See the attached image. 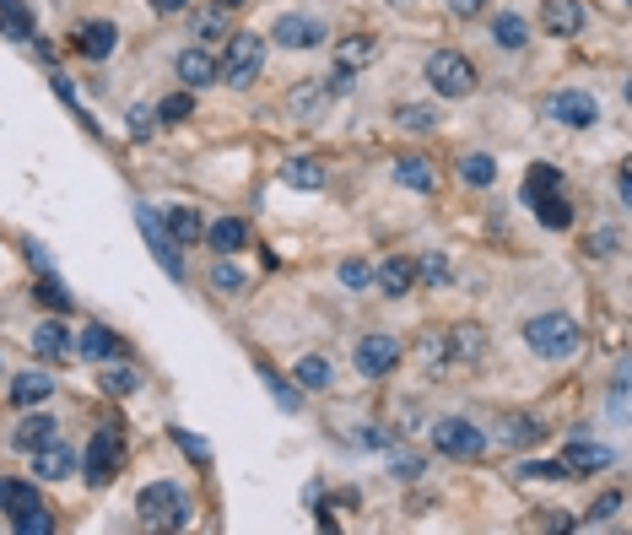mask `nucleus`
Returning <instances> with one entry per match:
<instances>
[{"label": "nucleus", "instance_id": "nucleus-1", "mask_svg": "<svg viewBox=\"0 0 632 535\" xmlns=\"http://www.w3.org/2000/svg\"><path fill=\"white\" fill-rule=\"evenodd\" d=\"M524 346H530L541 363H568V357L584 352V330H578L573 314H535L524 325Z\"/></svg>", "mask_w": 632, "mask_h": 535}, {"label": "nucleus", "instance_id": "nucleus-2", "mask_svg": "<svg viewBox=\"0 0 632 535\" xmlns=\"http://www.w3.org/2000/svg\"><path fill=\"white\" fill-rule=\"evenodd\" d=\"M136 514L146 530H184L190 525V498H184L179 481H152V487H141Z\"/></svg>", "mask_w": 632, "mask_h": 535}, {"label": "nucleus", "instance_id": "nucleus-3", "mask_svg": "<svg viewBox=\"0 0 632 535\" xmlns=\"http://www.w3.org/2000/svg\"><path fill=\"white\" fill-rule=\"evenodd\" d=\"M265 71V38L260 33H227V55L217 60V76L227 87H249Z\"/></svg>", "mask_w": 632, "mask_h": 535}, {"label": "nucleus", "instance_id": "nucleus-4", "mask_svg": "<svg viewBox=\"0 0 632 535\" xmlns=\"http://www.w3.org/2000/svg\"><path fill=\"white\" fill-rule=\"evenodd\" d=\"M427 82H433L438 98H465V92H476V65H470L460 49H438V55L427 60Z\"/></svg>", "mask_w": 632, "mask_h": 535}, {"label": "nucleus", "instance_id": "nucleus-5", "mask_svg": "<svg viewBox=\"0 0 632 535\" xmlns=\"http://www.w3.org/2000/svg\"><path fill=\"white\" fill-rule=\"evenodd\" d=\"M433 444H438V454H449V460H476V454L487 449V433L465 417H443L433 427Z\"/></svg>", "mask_w": 632, "mask_h": 535}, {"label": "nucleus", "instance_id": "nucleus-6", "mask_svg": "<svg viewBox=\"0 0 632 535\" xmlns=\"http://www.w3.org/2000/svg\"><path fill=\"white\" fill-rule=\"evenodd\" d=\"M546 119H557V125H568V130H589V125H600V103L578 87H562L546 98Z\"/></svg>", "mask_w": 632, "mask_h": 535}, {"label": "nucleus", "instance_id": "nucleus-7", "mask_svg": "<svg viewBox=\"0 0 632 535\" xmlns=\"http://www.w3.org/2000/svg\"><path fill=\"white\" fill-rule=\"evenodd\" d=\"M82 471H87L92 487H109L114 471H119V427H98V433H92V444L82 454Z\"/></svg>", "mask_w": 632, "mask_h": 535}, {"label": "nucleus", "instance_id": "nucleus-8", "mask_svg": "<svg viewBox=\"0 0 632 535\" xmlns=\"http://www.w3.org/2000/svg\"><path fill=\"white\" fill-rule=\"evenodd\" d=\"M136 222H141L146 244H152V254H157V265H163L173 282H179V276H184V260H179V244H173L163 227H157V211H152V206H136Z\"/></svg>", "mask_w": 632, "mask_h": 535}, {"label": "nucleus", "instance_id": "nucleus-9", "mask_svg": "<svg viewBox=\"0 0 632 535\" xmlns=\"http://www.w3.org/2000/svg\"><path fill=\"white\" fill-rule=\"evenodd\" d=\"M400 363V341L395 336H368V341H357V373L362 379H384L389 368Z\"/></svg>", "mask_w": 632, "mask_h": 535}, {"label": "nucleus", "instance_id": "nucleus-10", "mask_svg": "<svg viewBox=\"0 0 632 535\" xmlns=\"http://www.w3.org/2000/svg\"><path fill=\"white\" fill-rule=\"evenodd\" d=\"M443 346H449L454 373H460V368H476L481 357H487V330H481V325H454L449 336H443Z\"/></svg>", "mask_w": 632, "mask_h": 535}, {"label": "nucleus", "instance_id": "nucleus-11", "mask_svg": "<svg viewBox=\"0 0 632 535\" xmlns=\"http://www.w3.org/2000/svg\"><path fill=\"white\" fill-rule=\"evenodd\" d=\"M271 38H276V44H287V49H319V44H325V22H314V17H298V11H287V17H276Z\"/></svg>", "mask_w": 632, "mask_h": 535}, {"label": "nucleus", "instance_id": "nucleus-12", "mask_svg": "<svg viewBox=\"0 0 632 535\" xmlns=\"http://www.w3.org/2000/svg\"><path fill=\"white\" fill-rule=\"evenodd\" d=\"M287 109H292L298 125H319L325 109H330V87L325 82H298V87H292V98H287Z\"/></svg>", "mask_w": 632, "mask_h": 535}, {"label": "nucleus", "instance_id": "nucleus-13", "mask_svg": "<svg viewBox=\"0 0 632 535\" xmlns=\"http://www.w3.org/2000/svg\"><path fill=\"white\" fill-rule=\"evenodd\" d=\"M541 22L551 38H578L584 33V6L578 0H541Z\"/></svg>", "mask_w": 632, "mask_h": 535}, {"label": "nucleus", "instance_id": "nucleus-14", "mask_svg": "<svg viewBox=\"0 0 632 535\" xmlns=\"http://www.w3.org/2000/svg\"><path fill=\"white\" fill-rule=\"evenodd\" d=\"M71 471H76V449L55 444V438L33 449V476H38V481H65Z\"/></svg>", "mask_w": 632, "mask_h": 535}, {"label": "nucleus", "instance_id": "nucleus-15", "mask_svg": "<svg viewBox=\"0 0 632 535\" xmlns=\"http://www.w3.org/2000/svg\"><path fill=\"white\" fill-rule=\"evenodd\" d=\"M76 357H92V363H114L119 357V336L109 325H82L76 330V346H71Z\"/></svg>", "mask_w": 632, "mask_h": 535}, {"label": "nucleus", "instance_id": "nucleus-16", "mask_svg": "<svg viewBox=\"0 0 632 535\" xmlns=\"http://www.w3.org/2000/svg\"><path fill=\"white\" fill-rule=\"evenodd\" d=\"M179 82H184V92L211 87L217 82V55H211V49H184L179 55Z\"/></svg>", "mask_w": 632, "mask_h": 535}, {"label": "nucleus", "instance_id": "nucleus-17", "mask_svg": "<svg viewBox=\"0 0 632 535\" xmlns=\"http://www.w3.org/2000/svg\"><path fill=\"white\" fill-rule=\"evenodd\" d=\"M373 282H379V292L384 298H406L411 292V282H416V265L406 260V254H389V260L373 271Z\"/></svg>", "mask_w": 632, "mask_h": 535}, {"label": "nucleus", "instance_id": "nucleus-18", "mask_svg": "<svg viewBox=\"0 0 632 535\" xmlns=\"http://www.w3.org/2000/svg\"><path fill=\"white\" fill-rule=\"evenodd\" d=\"M600 465H611V449H605V444H589V438H573V444L562 449V471H568V476L600 471Z\"/></svg>", "mask_w": 632, "mask_h": 535}, {"label": "nucleus", "instance_id": "nucleus-19", "mask_svg": "<svg viewBox=\"0 0 632 535\" xmlns=\"http://www.w3.org/2000/svg\"><path fill=\"white\" fill-rule=\"evenodd\" d=\"M33 352L44 357V363H65L71 357V336H65V325L60 319H44V325H33Z\"/></svg>", "mask_w": 632, "mask_h": 535}, {"label": "nucleus", "instance_id": "nucleus-20", "mask_svg": "<svg viewBox=\"0 0 632 535\" xmlns=\"http://www.w3.org/2000/svg\"><path fill=\"white\" fill-rule=\"evenodd\" d=\"M114 44H119L114 22H87V28H76V49H82L87 60H109Z\"/></svg>", "mask_w": 632, "mask_h": 535}, {"label": "nucleus", "instance_id": "nucleus-21", "mask_svg": "<svg viewBox=\"0 0 632 535\" xmlns=\"http://www.w3.org/2000/svg\"><path fill=\"white\" fill-rule=\"evenodd\" d=\"M530 206H535V217H541V227H551V233H562V227H573V206H568V195H562V190H546V195H535Z\"/></svg>", "mask_w": 632, "mask_h": 535}, {"label": "nucleus", "instance_id": "nucleus-22", "mask_svg": "<svg viewBox=\"0 0 632 535\" xmlns=\"http://www.w3.org/2000/svg\"><path fill=\"white\" fill-rule=\"evenodd\" d=\"M0 28H6V38H17V44H33V11L28 0H0Z\"/></svg>", "mask_w": 632, "mask_h": 535}, {"label": "nucleus", "instance_id": "nucleus-23", "mask_svg": "<svg viewBox=\"0 0 632 535\" xmlns=\"http://www.w3.org/2000/svg\"><path fill=\"white\" fill-rule=\"evenodd\" d=\"M206 244L217 249V254H238V249L249 244V227L238 222V217H222V222H211V227H206Z\"/></svg>", "mask_w": 632, "mask_h": 535}, {"label": "nucleus", "instance_id": "nucleus-24", "mask_svg": "<svg viewBox=\"0 0 632 535\" xmlns=\"http://www.w3.org/2000/svg\"><path fill=\"white\" fill-rule=\"evenodd\" d=\"M168 238L173 244H200V238H206V217L190 206H173L168 211Z\"/></svg>", "mask_w": 632, "mask_h": 535}, {"label": "nucleus", "instance_id": "nucleus-25", "mask_svg": "<svg viewBox=\"0 0 632 535\" xmlns=\"http://www.w3.org/2000/svg\"><path fill=\"white\" fill-rule=\"evenodd\" d=\"M492 44L497 49H524L530 44V22H524L519 11H503V17L492 22Z\"/></svg>", "mask_w": 632, "mask_h": 535}, {"label": "nucleus", "instance_id": "nucleus-26", "mask_svg": "<svg viewBox=\"0 0 632 535\" xmlns=\"http://www.w3.org/2000/svg\"><path fill=\"white\" fill-rule=\"evenodd\" d=\"M373 55H379V38L357 33V38H346V44L335 49V71H357V65H368Z\"/></svg>", "mask_w": 632, "mask_h": 535}, {"label": "nucleus", "instance_id": "nucleus-27", "mask_svg": "<svg viewBox=\"0 0 632 535\" xmlns=\"http://www.w3.org/2000/svg\"><path fill=\"white\" fill-rule=\"evenodd\" d=\"M541 438H546L541 417H508L503 422V449H530V444H541Z\"/></svg>", "mask_w": 632, "mask_h": 535}, {"label": "nucleus", "instance_id": "nucleus-28", "mask_svg": "<svg viewBox=\"0 0 632 535\" xmlns=\"http://www.w3.org/2000/svg\"><path fill=\"white\" fill-rule=\"evenodd\" d=\"M395 179L406 184V190H422V195H433V190H438V173L427 168L422 157H400V163H395Z\"/></svg>", "mask_w": 632, "mask_h": 535}, {"label": "nucleus", "instance_id": "nucleus-29", "mask_svg": "<svg viewBox=\"0 0 632 535\" xmlns=\"http://www.w3.org/2000/svg\"><path fill=\"white\" fill-rule=\"evenodd\" d=\"M281 179H287L292 190H325V168H319L314 157H292V163L281 168Z\"/></svg>", "mask_w": 632, "mask_h": 535}, {"label": "nucleus", "instance_id": "nucleus-30", "mask_svg": "<svg viewBox=\"0 0 632 535\" xmlns=\"http://www.w3.org/2000/svg\"><path fill=\"white\" fill-rule=\"evenodd\" d=\"M38 492L33 481H17V476H0V514H22V508H33Z\"/></svg>", "mask_w": 632, "mask_h": 535}, {"label": "nucleus", "instance_id": "nucleus-31", "mask_svg": "<svg viewBox=\"0 0 632 535\" xmlns=\"http://www.w3.org/2000/svg\"><path fill=\"white\" fill-rule=\"evenodd\" d=\"M55 427H60L55 417H44V411H38V417H28V422H22V427H17V438H11V444H17V449H28V454H33L38 444H49V438H55Z\"/></svg>", "mask_w": 632, "mask_h": 535}, {"label": "nucleus", "instance_id": "nucleus-32", "mask_svg": "<svg viewBox=\"0 0 632 535\" xmlns=\"http://www.w3.org/2000/svg\"><path fill=\"white\" fill-rule=\"evenodd\" d=\"M395 125L411 130V136H427V130H438V109H427V103H400Z\"/></svg>", "mask_w": 632, "mask_h": 535}, {"label": "nucleus", "instance_id": "nucleus-33", "mask_svg": "<svg viewBox=\"0 0 632 535\" xmlns=\"http://www.w3.org/2000/svg\"><path fill=\"white\" fill-rule=\"evenodd\" d=\"M49 395H55L49 373H22V379L11 384V400H17V406H38V400H49Z\"/></svg>", "mask_w": 632, "mask_h": 535}, {"label": "nucleus", "instance_id": "nucleus-34", "mask_svg": "<svg viewBox=\"0 0 632 535\" xmlns=\"http://www.w3.org/2000/svg\"><path fill=\"white\" fill-rule=\"evenodd\" d=\"M98 390L103 395H136L141 390V373L136 368H103L98 373Z\"/></svg>", "mask_w": 632, "mask_h": 535}, {"label": "nucleus", "instance_id": "nucleus-35", "mask_svg": "<svg viewBox=\"0 0 632 535\" xmlns=\"http://www.w3.org/2000/svg\"><path fill=\"white\" fill-rule=\"evenodd\" d=\"M422 368L433 373V379H449L454 363H449V346H443V336H427L422 341Z\"/></svg>", "mask_w": 632, "mask_h": 535}, {"label": "nucleus", "instance_id": "nucleus-36", "mask_svg": "<svg viewBox=\"0 0 632 535\" xmlns=\"http://www.w3.org/2000/svg\"><path fill=\"white\" fill-rule=\"evenodd\" d=\"M292 379H298L303 390H330V379H335V373H330V363H325V357H303Z\"/></svg>", "mask_w": 632, "mask_h": 535}, {"label": "nucleus", "instance_id": "nucleus-37", "mask_svg": "<svg viewBox=\"0 0 632 535\" xmlns=\"http://www.w3.org/2000/svg\"><path fill=\"white\" fill-rule=\"evenodd\" d=\"M460 179H465V184H481V190H487V184L497 179V163H492L487 152H470L465 163H460Z\"/></svg>", "mask_w": 632, "mask_h": 535}, {"label": "nucleus", "instance_id": "nucleus-38", "mask_svg": "<svg viewBox=\"0 0 632 535\" xmlns=\"http://www.w3.org/2000/svg\"><path fill=\"white\" fill-rule=\"evenodd\" d=\"M616 249H622V233H616V227H595V233L584 238V254H589V260H611Z\"/></svg>", "mask_w": 632, "mask_h": 535}, {"label": "nucleus", "instance_id": "nucleus-39", "mask_svg": "<svg viewBox=\"0 0 632 535\" xmlns=\"http://www.w3.org/2000/svg\"><path fill=\"white\" fill-rule=\"evenodd\" d=\"M11 525H17L22 535H49L55 530V519L44 514V503H33V508H22V514H11Z\"/></svg>", "mask_w": 632, "mask_h": 535}, {"label": "nucleus", "instance_id": "nucleus-40", "mask_svg": "<svg viewBox=\"0 0 632 535\" xmlns=\"http://www.w3.org/2000/svg\"><path fill=\"white\" fill-rule=\"evenodd\" d=\"M546 190H562V173L546 168V163H535L530 179H524V200H535V195H546Z\"/></svg>", "mask_w": 632, "mask_h": 535}, {"label": "nucleus", "instance_id": "nucleus-41", "mask_svg": "<svg viewBox=\"0 0 632 535\" xmlns=\"http://www.w3.org/2000/svg\"><path fill=\"white\" fill-rule=\"evenodd\" d=\"M190 114H195V98H190V92H173V98H163V103L152 109V119H190Z\"/></svg>", "mask_w": 632, "mask_h": 535}, {"label": "nucleus", "instance_id": "nucleus-42", "mask_svg": "<svg viewBox=\"0 0 632 535\" xmlns=\"http://www.w3.org/2000/svg\"><path fill=\"white\" fill-rule=\"evenodd\" d=\"M222 33H227V11L222 6H206L195 17V38H222Z\"/></svg>", "mask_w": 632, "mask_h": 535}, {"label": "nucleus", "instance_id": "nucleus-43", "mask_svg": "<svg viewBox=\"0 0 632 535\" xmlns=\"http://www.w3.org/2000/svg\"><path fill=\"white\" fill-rule=\"evenodd\" d=\"M416 276H422L427 287H443V282H449V260H443V254H422V265H416Z\"/></svg>", "mask_w": 632, "mask_h": 535}, {"label": "nucleus", "instance_id": "nucleus-44", "mask_svg": "<svg viewBox=\"0 0 632 535\" xmlns=\"http://www.w3.org/2000/svg\"><path fill=\"white\" fill-rule=\"evenodd\" d=\"M519 476L524 481H562L568 471H562V460H530V465H519Z\"/></svg>", "mask_w": 632, "mask_h": 535}, {"label": "nucleus", "instance_id": "nucleus-45", "mask_svg": "<svg viewBox=\"0 0 632 535\" xmlns=\"http://www.w3.org/2000/svg\"><path fill=\"white\" fill-rule=\"evenodd\" d=\"M38 298H44L49 309H71V298H65V287L55 282V276H44V282H38Z\"/></svg>", "mask_w": 632, "mask_h": 535}, {"label": "nucleus", "instance_id": "nucleus-46", "mask_svg": "<svg viewBox=\"0 0 632 535\" xmlns=\"http://www.w3.org/2000/svg\"><path fill=\"white\" fill-rule=\"evenodd\" d=\"M341 282H346V287H368V282H373V271H368L362 260H346V265H341Z\"/></svg>", "mask_w": 632, "mask_h": 535}, {"label": "nucleus", "instance_id": "nucleus-47", "mask_svg": "<svg viewBox=\"0 0 632 535\" xmlns=\"http://www.w3.org/2000/svg\"><path fill=\"white\" fill-rule=\"evenodd\" d=\"M211 287L238 292V287H244V271H233V265H217V271H211Z\"/></svg>", "mask_w": 632, "mask_h": 535}, {"label": "nucleus", "instance_id": "nucleus-48", "mask_svg": "<svg viewBox=\"0 0 632 535\" xmlns=\"http://www.w3.org/2000/svg\"><path fill=\"white\" fill-rule=\"evenodd\" d=\"M173 438H179V449H184V454H190V460H200V465H206V460H211V449H206V444H200V438H190V433H179V427H173Z\"/></svg>", "mask_w": 632, "mask_h": 535}, {"label": "nucleus", "instance_id": "nucleus-49", "mask_svg": "<svg viewBox=\"0 0 632 535\" xmlns=\"http://www.w3.org/2000/svg\"><path fill=\"white\" fill-rule=\"evenodd\" d=\"M130 136H136V141L152 136V109H130Z\"/></svg>", "mask_w": 632, "mask_h": 535}, {"label": "nucleus", "instance_id": "nucleus-50", "mask_svg": "<svg viewBox=\"0 0 632 535\" xmlns=\"http://www.w3.org/2000/svg\"><path fill=\"white\" fill-rule=\"evenodd\" d=\"M265 384H271V395H276V400H281V406H287V411H298V390H287V384H281L276 373H265Z\"/></svg>", "mask_w": 632, "mask_h": 535}, {"label": "nucleus", "instance_id": "nucleus-51", "mask_svg": "<svg viewBox=\"0 0 632 535\" xmlns=\"http://www.w3.org/2000/svg\"><path fill=\"white\" fill-rule=\"evenodd\" d=\"M589 514H595V519H611V514H622V492H605V498H600L595 508H589Z\"/></svg>", "mask_w": 632, "mask_h": 535}, {"label": "nucleus", "instance_id": "nucleus-52", "mask_svg": "<svg viewBox=\"0 0 632 535\" xmlns=\"http://www.w3.org/2000/svg\"><path fill=\"white\" fill-rule=\"evenodd\" d=\"M449 11H454V17H476L481 0H449Z\"/></svg>", "mask_w": 632, "mask_h": 535}, {"label": "nucleus", "instance_id": "nucleus-53", "mask_svg": "<svg viewBox=\"0 0 632 535\" xmlns=\"http://www.w3.org/2000/svg\"><path fill=\"white\" fill-rule=\"evenodd\" d=\"M152 6H157V11H184L190 0H152Z\"/></svg>", "mask_w": 632, "mask_h": 535}, {"label": "nucleus", "instance_id": "nucleus-54", "mask_svg": "<svg viewBox=\"0 0 632 535\" xmlns=\"http://www.w3.org/2000/svg\"><path fill=\"white\" fill-rule=\"evenodd\" d=\"M211 6H222V11H238V6H249V0H211Z\"/></svg>", "mask_w": 632, "mask_h": 535}]
</instances>
